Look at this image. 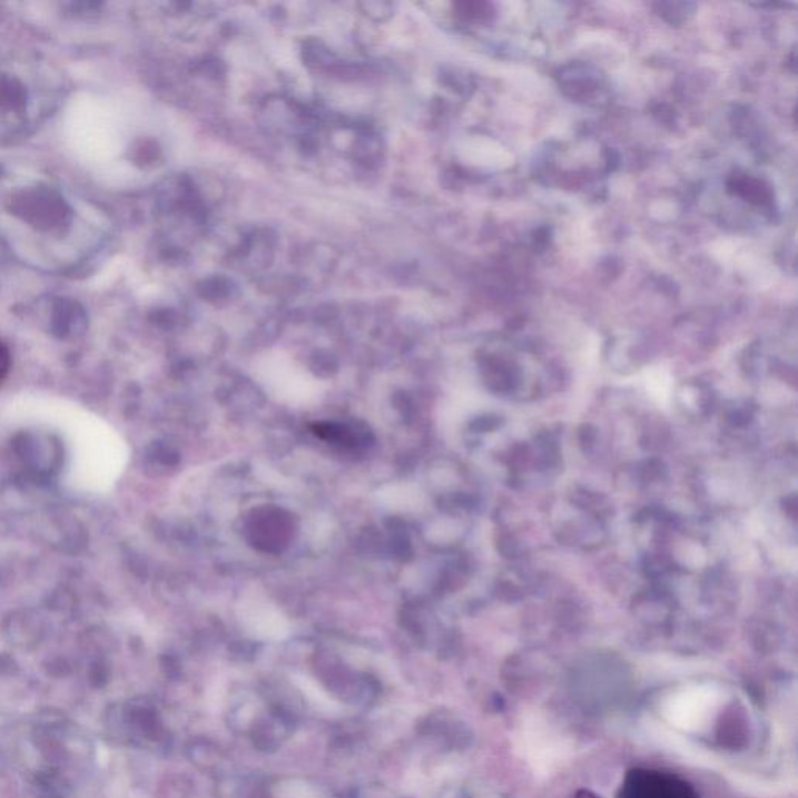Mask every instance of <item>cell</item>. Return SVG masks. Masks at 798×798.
Instances as JSON below:
<instances>
[{
  "label": "cell",
  "mask_w": 798,
  "mask_h": 798,
  "mask_svg": "<svg viewBox=\"0 0 798 798\" xmlns=\"http://www.w3.org/2000/svg\"><path fill=\"white\" fill-rule=\"evenodd\" d=\"M621 798H699L694 788L673 775L657 770H633L627 775Z\"/></svg>",
  "instance_id": "cell-1"
},
{
  "label": "cell",
  "mask_w": 798,
  "mask_h": 798,
  "mask_svg": "<svg viewBox=\"0 0 798 798\" xmlns=\"http://www.w3.org/2000/svg\"><path fill=\"white\" fill-rule=\"evenodd\" d=\"M239 619L244 629L260 640H283L289 633L286 619L266 599H245L240 605Z\"/></svg>",
  "instance_id": "cell-2"
},
{
  "label": "cell",
  "mask_w": 798,
  "mask_h": 798,
  "mask_svg": "<svg viewBox=\"0 0 798 798\" xmlns=\"http://www.w3.org/2000/svg\"><path fill=\"white\" fill-rule=\"evenodd\" d=\"M297 683L299 689H302L303 692H305V696L309 697V700H313L315 705H318L321 708H333L334 703L333 700L329 699L328 696L325 694V692L322 691L321 688L317 687V684H314L313 681L309 679H297Z\"/></svg>",
  "instance_id": "cell-3"
},
{
  "label": "cell",
  "mask_w": 798,
  "mask_h": 798,
  "mask_svg": "<svg viewBox=\"0 0 798 798\" xmlns=\"http://www.w3.org/2000/svg\"><path fill=\"white\" fill-rule=\"evenodd\" d=\"M279 798H318L317 794L303 782L292 781L289 786H282V797Z\"/></svg>",
  "instance_id": "cell-4"
},
{
  "label": "cell",
  "mask_w": 798,
  "mask_h": 798,
  "mask_svg": "<svg viewBox=\"0 0 798 798\" xmlns=\"http://www.w3.org/2000/svg\"><path fill=\"white\" fill-rule=\"evenodd\" d=\"M10 368V353L7 346L0 342V381L6 377Z\"/></svg>",
  "instance_id": "cell-5"
},
{
  "label": "cell",
  "mask_w": 798,
  "mask_h": 798,
  "mask_svg": "<svg viewBox=\"0 0 798 798\" xmlns=\"http://www.w3.org/2000/svg\"><path fill=\"white\" fill-rule=\"evenodd\" d=\"M575 798H601L595 796L594 792H591V790L587 789H580L578 794H575Z\"/></svg>",
  "instance_id": "cell-6"
}]
</instances>
